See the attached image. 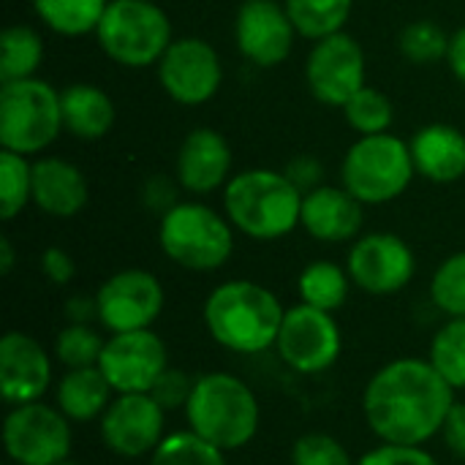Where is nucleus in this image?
Masks as SVG:
<instances>
[{
	"mask_svg": "<svg viewBox=\"0 0 465 465\" xmlns=\"http://www.w3.org/2000/svg\"><path fill=\"white\" fill-rule=\"evenodd\" d=\"M63 128L60 90L30 76L0 82V147L19 155L44 153Z\"/></svg>",
	"mask_w": 465,
	"mask_h": 465,
	"instance_id": "obj_7",
	"label": "nucleus"
},
{
	"mask_svg": "<svg viewBox=\"0 0 465 465\" xmlns=\"http://www.w3.org/2000/svg\"><path fill=\"white\" fill-rule=\"evenodd\" d=\"M95 41L101 52L125 68L158 65L174 41L172 19L155 0H109Z\"/></svg>",
	"mask_w": 465,
	"mask_h": 465,
	"instance_id": "obj_6",
	"label": "nucleus"
},
{
	"mask_svg": "<svg viewBox=\"0 0 465 465\" xmlns=\"http://www.w3.org/2000/svg\"><path fill=\"white\" fill-rule=\"evenodd\" d=\"M365 221V204L343 185H319L302 196L300 226L319 242L357 240Z\"/></svg>",
	"mask_w": 465,
	"mask_h": 465,
	"instance_id": "obj_20",
	"label": "nucleus"
},
{
	"mask_svg": "<svg viewBox=\"0 0 465 465\" xmlns=\"http://www.w3.org/2000/svg\"><path fill=\"white\" fill-rule=\"evenodd\" d=\"M166 411L155 403L150 392L114 395L104 417L98 420L101 441L109 452L120 458H144L163 441Z\"/></svg>",
	"mask_w": 465,
	"mask_h": 465,
	"instance_id": "obj_16",
	"label": "nucleus"
},
{
	"mask_svg": "<svg viewBox=\"0 0 465 465\" xmlns=\"http://www.w3.org/2000/svg\"><path fill=\"white\" fill-rule=\"evenodd\" d=\"M90 188L79 166L63 158L33 161V204L52 218H74L87 207Z\"/></svg>",
	"mask_w": 465,
	"mask_h": 465,
	"instance_id": "obj_21",
	"label": "nucleus"
},
{
	"mask_svg": "<svg viewBox=\"0 0 465 465\" xmlns=\"http://www.w3.org/2000/svg\"><path fill=\"white\" fill-rule=\"evenodd\" d=\"M414 174L417 169L409 142L392 134L360 136L341 163V185L365 207L403 196Z\"/></svg>",
	"mask_w": 465,
	"mask_h": 465,
	"instance_id": "obj_8",
	"label": "nucleus"
},
{
	"mask_svg": "<svg viewBox=\"0 0 465 465\" xmlns=\"http://www.w3.org/2000/svg\"><path fill=\"white\" fill-rule=\"evenodd\" d=\"M297 27L281 0H245L234 16V44L240 54L259 65L275 68L281 65L297 38Z\"/></svg>",
	"mask_w": 465,
	"mask_h": 465,
	"instance_id": "obj_17",
	"label": "nucleus"
},
{
	"mask_svg": "<svg viewBox=\"0 0 465 465\" xmlns=\"http://www.w3.org/2000/svg\"><path fill=\"white\" fill-rule=\"evenodd\" d=\"M35 16L57 35L79 38L95 33L109 0H30Z\"/></svg>",
	"mask_w": 465,
	"mask_h": 465,
	"instance_id": "obj_26",
	"label": "nucleus"
},
{
	"mask_svg": "<svg viewBox=\"0 0 465 465\" xmlns=\"http://www.w3.org/2000/svg\"><path fill=\"white\" fill-rule=\"evenodd\" d=\"M185 420L193 433L223 452H234L256 439L262 409L253 390L240 376L213 371L196 376L191 401L185 406Z\"/></svg>",
	"mask_w": 465,
	"mask_h": 465,
	"instance_id": "obj_4",
	"label": "nucleus"
},
{
	"mask_svg": "<svg viewBox=\"0 0 465 465\" xmlns=\"http://www.w3.org/2000/svg\"><path fill=\"white\" fill-rule=\"evenodd\" d=\"M14 270V245L8 237H0V272L8 275Z\"/></svg>",
	"mask_w": 465,
	"mask_h": 465,
	"instance_id": "obj_44",
	"label": "nucleus"
},
{
	"mask_svg": "<svg viewBox=\"0 0 465 465\" xmlns=\"http://www.w3.org/2000/svg\"><path fill=\"white\" fill-rule=\"evenodd\" d=\"M447 63H450V71L458 76V82L465 84V25L458 27L452 35H450V52H447Z\"/></svg>",
	"mask_w": 465,
	"mask_h": 465,
	"instance_id": "obj_42",
	"label": "nucleus"
},
{
	"mask_svg": "<svg viewBox=\"0 0 465 465\" xmlns=\"http://www.w3.org/2000/svg\"><path fill=\"white\" fill-rule=\"evenodd\" d=\"M5 465H14V463H5Z\"/></svg>",
	"mask_w": 465,
	"mask_h": 465,
	"instance_id": "obj_46",
	"label": "nucleus"
},
{
	"mask_svg": "<svg viewBox=\"0 0 465 465\" xmlns=\"http://www.w3.org/2000/svg\"><path fill=\"white\" fill-rule=\"evenodd\" d=\"M275 349L294 373L313 376L338 362L343 351V335L332 313L300 302L286 308Z\"/></svg>",
	"mask_w": 465,
	"mask_h": 465,
	"instance_id": "obj_10",
	"label": "nucleus"
},
{
	"mask_svg": "<svg viewBox=\"0 0 465 465\" xmlns=\"http://www.w3.org/2000/svg\"><path fill=\"white\" fill-rule=\"evenodd\" d=\"M193 384H196V379L188 376L185 371H180V368H166V371L161 373V379L155 381V387L150 390V395L155 398V403H158L166 414H169V411H177V409L185 411V406H188V401H191V392H193Z\"/></svg>",
	"mask_w": 465,
	"mask_h": 465,
	"instance_id": "obj_37",
	"label": "nucleus"
},
{
	"mask_svg": "<svg viewBox=\"0 0 465 465\" xmlns=\"http://www.w3.org/2000/svg\"><path fill=\"white\" fill-rule=\"evenodd\" d=\"M65 316L71 319V324H90V319H98V305L95 297H71L65 302Z\"/></svg>",
	"mask_w": 465,
	"mask_h": 465,
	"instance_id": "obj_43",
	"label": "nucleus"
},
{
	"mask_svg": "<svg viewBox=\"0 0 465 465\" xmlns=\"http://www.w3.org/2000/svg\"><path fill=\"white\" fill-rule=\"evenodd\" d=\"M283 5L302 38L322 41L343 30L354 0H283Z\"/></svg>",
	"mask_w": 465,
	"mask_h": 465,
	"instance_id": "obj_28",
	"label": "nucleus"
},
{
	"mask_svg": "<svg viewBox=\"0 0 465 465\" xmlns=\"http://www.w3.org/2000/svg\"><path fill=\"white\" fill-rule=\"evenodd\" d=\"M52 384V357L27 332L11 330L0 338V392L8 406L35 403Z\"/></svg>",
	"mask_w": 465,
	"mask_h": 465,
	"instance_id": "obj_18",
	"label": "nucleus"
},
{
	"mask_svg": "<svg viewBox=\"0 0 465 465\" xmlns=\"http://www.w3.org/2000/svg\"><path fill=\"white\" fill-rule=\"evenodd\" d=\"M349 289H351L349 270L335 264V262H324V259L311 262L297 278L300 302L319 308V311H327V313H335L338 308L346 305Z\"/></svg>",
	"mask_w": 465,
	"mask_h": 465,
	"instance_id": "obj_25",
	"label": "nucleus"
},
{
	"mask_svg": "<svg viewBox=\"0 0 465 465\" xmlns=\"http://www.w3.org/2000/svg\"><path fill=\"white\" fill-rule=\"evenodd\" d=\"M343 114H346V123L360 136H376V134H390L392 120H395V106L381 90L365 84L360 93L349 98V104L343 106Z\"/></svg>",
	"mask_w": 465,
	"mask_h": 465,
	"instance_id": "obj_32",
	"label": "nucleus"
},
{
	"mask_svg": "<svg viewBox=\"0 0 465 465\" xmlns=\"http://www.w3.org/2000/svg\"><path fill=\"white\" fill-rule=\"evenodd\" d=\"M174 177L188 193H213L232 180V147L215 128H193L174 161Z\"/></svg>",
	"mask_w": 465,
	"mask_h": 465,
	"instance_id": "obj_19",
	"label": "nucleus"
},
{
	"mask_svg": "<svg viewBox=\"0 0 465 465\" xmlns=\"http://www.w3.org/2000/svg\"><path fill=\"white\" fill-rule=\"evenodd\" d=\"M346 270L357 289L373 297H387L403 292L411 283L417 272V256L403 237L390 232H371L354 240Z\"/></svg>",
	"mask_w": 465,
	"mask_h": 465,
	"instance_id": "obj_12",
	"label": "nucleus"
},
{
	"mask_svg": "<svg viewBox=\"0 0 465 465\" xmlns=\"http://www.w3.org/2000/svg\"><path fill=\"white\" fill-rule=\"evenodd\" d=\"M428 360L455 392L465 390V319H447L436 330Z\"/></svg>",
	"mask_w": 465,
	"mask_h": 465,
	"instance_id": "obj_29",
	"label": "nucleus"
},
{
	"mask_svg": "<svg viewBox=\"0 0 465 465\" xmlns=\"http://www.w3.org/2000/svg\"><path fill=\"white\" fill-rule=\"evenodd\" d=\"M60 465H82V463H76V460H71V458H68V460H63Z\"/></svg>",
	"mask_w": 465,
	"mask_h": 465,
	"instance_id": "obj_45",
	"label": "nucleus"
},
{
	"mask_svg": "<svg viewBox=\"0 0 465 465\" xmlns=\"http://www.w3.org/2000/svg\"><path fill=\"white\" fill-rule=\"evenodd\" d=\"M114 390L106 381V376L95 368H76V371H65L57 379L54 387V406L71 420V422H93L101 420L104 411L109 409V403Z\"/></svg>",
	"mask_w": 465,
	"mask_h": 465,
	"instance_id": "obj_24",
	"label": "nucleus"
},
{
	"mask_svg": "<svg viewBox=\"0 0 465 465\" xmlns=\"http://www.w3.org/2000/svg\"><path fill=\"white\" fill-rule=\"evenodd\" d=\"M455 390L430 360L401 357L379 368L362 392V414L381 444L425 447L441 433Z\"/></svg>",
	"mask_w": 465,
	"mask_h": 465,
	"instance_id": "obj_1",
	"label": "nucleus"
},
{
	"mask_svg": "<svg viewBox=\"0 0 465 465\" xmlns=\"http://www.w3.org/2000/svg\"><path fill=\"white\" fill-rule=\"evenodd\" d=\"M150 465H226V458L221 447L210 444L188 428L163 436L158 450L150 455Z\"/></svg>",
	"mask_w": 465,
	"mask_h": 465,
	"instance_id": "obj_31",
	"label": "nucleus"
},
{
	"mask_svg": "<svg viewBox=\"0 0 465 465\" xmlns=\"http://www.w3.org/2000/svg\"><path fill=\"white\" fill-rule=\"evenodd\" d=\"M292 465H357V460L335 436L305 433L294 441Z\"/></svg>",
	"mask_w": 465,
	"mask_h": 465,
	"instance_id": "obj_36",
	"label": "nucleus"
},
{
	"mask_svg": "<svg viewBox=\"0 0 465 465\" xmlns=\"http://www.w3.org/2000/svg\"><path fill=\"white\" fill-rule=\"evenodd\" d=\"M430 300L447 319H465V251L439 264L430 281Z\"/></svg>",
	"mask_w": 465,
	"mask_h": 465,
	"instance_id": "obj_34",
	"label": "nucleus"
},
{
	"mask_svg": "<svg viewBox=\"0 0 465 465\" xmlns=\"http://www.w3.org/2000/svg\"><path fill=\"white\" fill-rule=\"evenodd\" d=\"M106 338H101L90 324H68L54 338V360L65 371L76 368H95Z\"/></svg>",
	"mask_w": 465,
	"mask_h": 465,
	"instance_id": "obj_33",
	"label": "nucleus"
},
{
	"mask_svg": "<svg viewBox=\"0 0 465 465\" xmlns=\"http://www.w3.org/2000/svg\"><path fill=\"white\" fill-rule=\"evenodd\" d=\"M286 177L302 191V193H308V191H313V188H319V177H322V166H319V161L316 158H311V155H302V158H297V161H292L289 163V169H286Z\"/></svg>",
	"mask_w": 465,
	"mask_h": 465,
	"instance_id": "obj_41",
	"label": "nucleus"
},
{
	"mask_svg": "<svg viewBox=\"0 0 465 465\" xmlns=\"http://www.w3.org/2000/svg\"><path fill=\"white\" fill-rule=\"evenodd\" d=\"M398 46H401V54L409 63H414V65H430V63H436L441 57L447 60L450 35L433 19H417V22H411V25L403 27Z\"/></svg>",
	"mask_w": 465,
	"mask_h": 465,
	"instance_id": "obj_35",
	"label": "nucleus"
},
{
	"mask_svg": "<svg viewBox=\"0 0 465 465\" xmlns=\"http://www.w3.org/2000/svg\"><path fill=\"white\" fill-rule=\"evenodd\" d=\"M95 305L109 335L150 330L163 311V286L147 270H120L98 286Z\"/></svg>",
	"mask_w": 465,
	"mask_h": 465,
	"instance_id": "obj_11",
	"label": "nucleus"
},
{
	"mask_svg": "<svg viewBox=\"0 0 465 465\" xmlns=\"http://www.w3.org/2000/svg\"><path fill=\"white\" fill-rule=\"evenodd\" d=\"M283 316L281 300L253 281H226L204 300V327L210 338L234 354L275 349Z\"/></svg>",
	"mask_w": 465,
	"mask_h": 465,
	"instance_id": "obj_2",
	"label": "nucleus"
},
{
	"mask_svg": "<svg viewBox=\"0 0 465 465\" xmlns=\"http://www.w3.org/2000/svg\"><path fill=\"white\" fill-rule=\"evenodd\" d=\"M305 82L316 101L343 109L365 82V52L360 41L349 33H335L313 41L305 63Z\"/></svg>",
	"mask_w": 465,
	"mask_h": 465,
	"instance_id": "obj_14",
	"label": "nucleus"
},
{
	"mask_svg": "<svg viewBox=\"0 0 465 465\" xmlns=\"http://www.w3.org/2000/svg\"><path fill=\"white\" fill-rule=\"evenodd\" d=\"M41 272L54 286H65V283H71V278L76 272V264H74V259H71L68 251H63V248H46L41 253Z\"/></svg>",
	"mask_w": 465,
	"mask_h": 465,
	"instance_id": "obj_39",
	"label": "nucleus"
},
{
	"mask_svg": "<svg viewBox=\"0 0 465 465\" xmlns=\"http://www.w3.org/2000/svg\"><path fill=\"white\" fill-rule=\"evenodd\" d=\"M33 202V163L27 155L0 153V218H16Z\"/></svg>",
	"mask_w": 465,
	"mask_h": 465,
	"instance_id": "obj_30",
	"label": "nucleus"
},
{
	"mask_svg": "<svg viewBox=\"0 0 465 465\" xmlns=\"http://www.w3.org/2000/svg\"><path fill=\"white\" fill-rule=\"evenodd\" d=\"M155 68L163 93L183 106L207 104L223 79V65L215 46L196 35L174 38Z\"/></svg>",
	"mask_w": 465,
	"mask_h": 465,
	"instance_id": "obj_13",
	"label": "nucleus"
},
{
	"mask_svg": "<svg viewBox=\"0 0 465 465\" xmlns=\"http://www.w3.org/2000/svg\"><path fill=\"white\" fill-rule=\"evenodd\" d=\"M3 447L14 465H60L71 458V420L41 401L11 406L3 420Z\"/></svg>",
	"mask_w": 465,
	"mask_h": 465,
	"instance_id": "obj_9",
	"label": "nucleus"
},
{
	"mask_svg": "<svg viewBox=\"0 0 465 465\" xmlns=\"http://www.w3.org/2000/svg\"><path fill=\"white\" fill-rule=\"evenodd\" d=\"M357 465H439V460L425 447H398V444H381L371 452H365Z\"/></svg>",
	"mask_w": 465,
	"mask_h": 465,
	"instance_id": "obj_38",
	"label": "nucleus"
},
{
	"mask_svg": "<svg viewBox=\"0 0 465 465\" xmlns=\"http://www.w3.org/2000/svg\"><path fill=\"white\" fill-rule=\"evenodd\" d=\"M158 242L169 262L191 272L221 270L234 253V226L202 202H177L161 215Z\"/></svg>",
	"mask_w": 465,
	"mask_h": 465,
	"instance_id": "obj_5",
	"label": "nucleus"
},
{
	"mask_svg": "<svg viewBox=\"0 0 465 465\" xmlns=\"http://www.w3.org/2000/svg\"><path fill=\"white\" fill-rule=\"evenodd\" d=\"M409 147L417 174L430 183H458L465 174V134L450 123L422 125Z\"/></svg>",
	"mask_w": 465,
	"mask_h": 465,
	"instance_id": "obj_22",
	"label": "nucleus"
},
{
	"mask_svg": "<svg viewBox=\"0 0 465 465\" xmlns=\"http://www.w3.org/2000/svg\"><path fill=\"white\" fill-rule=\"evenodd\" d=\"M44 60V38L30 25H11L0 35V82L35 76Z\"/></svg>",
	"mask_w": 465,
	"mask_h": 465,
	"instance_id": "obj_27",
	"label": "nucleus"
},
{
	"mask_svg": "<svg viewBox=\"0 0 465 465\" xmlns=\"http://www.w3.org/2000/svg\"><path fill=\"white\" fill-rule=\"evenodd\" d=\"M302 191L275 169H245L223 188V215L251 240H281L300 226Z\"/></svg>",
	"mask_w": 465,
	"mask_h": 465,
	"instance_id": "obj_3",
	"label": "nucleus"
},
{
	"mask_svg": "<svg viewBox=\"0 0 465 465\" xmlns=\"http://www.w3.org/2000/svg\"><path fill=\"white\" fill-rule=\"evenodd\" d=\"M63 106V128L82 139L95 142L104 139L114 125V101L106 90L90 82H76L60 90Z\"/></svg>",
	"mask_w": 465,
	"mask_h": 465,
	"instance_id": "obj_23",
	"label": "nucleus"
},
{
	"mask_svg": "<svg viewBox=\"0 0 465 465\" xmlns=\"http://www.w3.org/2000/svg\"><path fill=\"white\" fill-rule=\"evenodd\" d=\"M166 368H169L166 343L153 330L109 335L98 360V371L106 376L114 395L150 392Z\"/></svg>",
	"mask_w": 465,
	"mask_h": 465,
	"instance_id": "obj_15",
	"label": "nucleus"
},
{
	"mask_svg": "<svg viewBox=\"0 0 465 465\" xmlns=\"http://www.w3.org/2000/svg\"><path fill=\"white\" fill-rule=\"evenodd\" d=\"M441 436H444V444L450 447V452L465 460V403L455 401V406L450 409L447 422L441 428Z\"/></svg>",
	"mask_w": 465,
	"mask_h": 465,
	"instance_id": "obj_40",
	"label": "nucleus"
}]
</instances>
